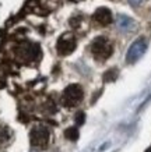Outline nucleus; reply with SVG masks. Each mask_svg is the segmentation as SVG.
<instances>
[{
	"instance_id": "nucleus-1",
	"label": "nucleus",
	"mask_w": 151,
	"mask_h": 152,
	"mask_svg": "<svg viewBox=\"0 0 151 152\" xmlns=\"http://www.w3.org/2000/svg\"><path fill=\"white\" fill-rule=\"evenodd\" d=\"M91 53L96 60L104 61L112 55V45L106 38L99 37L91 43Z\"/></svg>"
},
{
	"instance_id": "nucleus-2",
	"label": "nucleus",
	"mask_w": 151,
	"mask_h": 152,
	"mask_svg": "<svg viewBox=\"0 0 151 152\" xmlns=\"http://www.w3.org/2000/svg\"><path fill=\"white\" fill-rule=\"evenodd\" d=\"M82 88L77 84H71L64 89L63 92V103L67 107H71V106H76L77 103H80L82 99Z\"/></svg>"
},
{
	"instance_id": "nucleus-3",
	"label": "nucleus",
	"mask_w": 151,
	"mask_h": 152,
	"mask_svg": "<svg viewBox=\"0 0 151 152\" xmlns=\"http://www.w3.org/2000/svg\"><path fill=\"white\" fill-rule=\"evenodd\" d=\"M147 50V42L144 38H138L136 42H133L126 53V61L127 63H136Z\"/></svg>"
},
{
	"instance_id": "nucleus-4",
	"label": "nucleus",
	"mask_w": 151,
	"mask_h": 152,
	"mask_svg": "<svg viewBox=\"0 0 151 152\" xmlns=\"http://www.w3.org/2000/svg\"><path fill=\"white\" fill-rule=\"evenodd\" d=\"M29 140L34 147H45L49 141V131L45 127H35L29 134Z\"/></svg>"
},
{
	"instance_id": "nucleus-5",
	"label": "nucleus",
	"mask_w": 151,
	"mask_h": 152,
	"mask_svg": "<svg viewBox=\"0 0 151 152\" xmlns=\"http://www.w3.org/2000/svg\"><path fill=\"white\" fill-rule=\"evenodd\" d=\"M76 49V39L71 35H63L57 41V52L60 55H70Z\"/></svg>"
},
{
	"instance_id": "nucleus-6",
	"label": "nucleus",
	"mask_w": 151,
	"mask_h": 152,
	"mask_svg": "<svg viewBox=\"0 0 151 152\" xmlns=\"http://www.w3.org/2000/svg\"><path fill=\"white\" fill-rule=\"evenodd\" d=\"M94 21H95L98 25H102L105 27L108 24L112 23V13L110 10L105 9V7H101L94 13Z\"/></svg>"
},
{
	"instance_id": "nucleus-7",
	"label": "nucleus",
	"mask_w": 151,
	"mask_h": 152,
	"mask_svg": "<svg viewBox=\"0 0 151 152\" xmlns=\"http://www.w3.org/2000/svg\"><path fill=\"white\" fill-rule=\"evenodd\" d=\"M118 28L120 31H130L134 28V21L126 15H119L118 17Z\"/></svg>"
},
{
	"instance_id": "nucleus-8",
	"label": "nucleus",
	"mask_w": 151,
	"mask_h": 152,
	"mask_svg": "<svg viewBox=\"0 0 151 152\" xmlns=\"http://www.w3.org/2000/svg\"><path fill=\"white\" fill-rule=\"evenodd\" d=\"M64 135H66V138L70 140V141H76V140L78 138V130L76 129V127H70V129L66 130Z\"/></svg>"
},
{
	"instance_id": "nucleus-9",
	"label": "nucleus",
	"mask_w": 151,
	"mask_h": 152,
	"mask_svg": "<svg viewBox=\"0 0 151 152\" xmlns=\"http://www.w3.org/2000/svg\"><path fill=\"white\" fill-rule=\"evenodd\" d=\"M84 117H85V115H84L82 112H78V113H77V117H76V123H77L78 126H81L82 123H84Z\"/></svg>"
},
{
	"instance_id": "nucleus-10",
	"label": "nucleus",
	"mask_w": 151,
	"mask_h": 152,
	"mask_svg": "<svg viewBox=\"0 0 151 152\" xmlns=\"http://www.w3.org/2000/svg\"><path fill=\"white\" fill-rule=\"evenodd\" d=\"M129 3H130L132 6H134V7H136V6H140V4H141L143 0H129Z\"/></svg>"
}]
</instances>
